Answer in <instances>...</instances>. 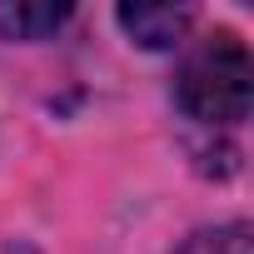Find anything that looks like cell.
I'll return each instance as SVG.
<instances>
[{
  "label": "cell",
  "instance_id": "cell-1",
  "mask_svg": "<svg viewBox=\"0 0 254 254\" xmlns=\"http://www.w3.org/2000/svg\"><path fill=\"white\" fill-rule=\"evenodd\" d=\"M175 100L190 120L204 125H239L254 105V60L234 35H209L199 50L185 55L175 75Z\"/></svg>",
  "mask_w": 254,
  "mask_h": 254
},
{
  "label": "cell",
  "instance_id": "cell-2",
  "mask_svg": "<svg viewBox=\"0 0 254 254\" xmlns=\"http://www.w3.org/2000/svg\"><path fill=\"white\" fill-rule=\"evenodd\" d=\"M120 30L130 35L135 45L145 50H170L185 40V30L194 25V10L190 5H145V0H135V5H120L115 10Z\"/></svg>",
  "mask_w": 254,
  "mask_h": 254
},
{
  "label": "cell",
  "instance_id": "cell-3",
  "mask_svg": "<svg viewBox=\"0 0 254 254\" xmlns=\"http://www.w3.org/2000/svg\"><path fill=\"white\" fill-rule=\"evenodd\" d=\"M70 20L65 0H15V5H0V35L5 40H45Z\"/></svg>",
  "mask_w": 254,
  "mask_h": 254
},
{
  "label": "cell",
  "instance_id": "cell-4",
  "mask_svg": "<svg viewBox=\"0 0 254 254\" xmlns=\"http://www.w3.org/2000/svg\"><path fill=\"white\" fill-rule=\"evenodd\" d=\"M244 239H249V224H224V229H204L185 239L175 254H244Z\"/></svg>",
  "mask_w": 254,
  "mask_h": 254
}]
</instances>
